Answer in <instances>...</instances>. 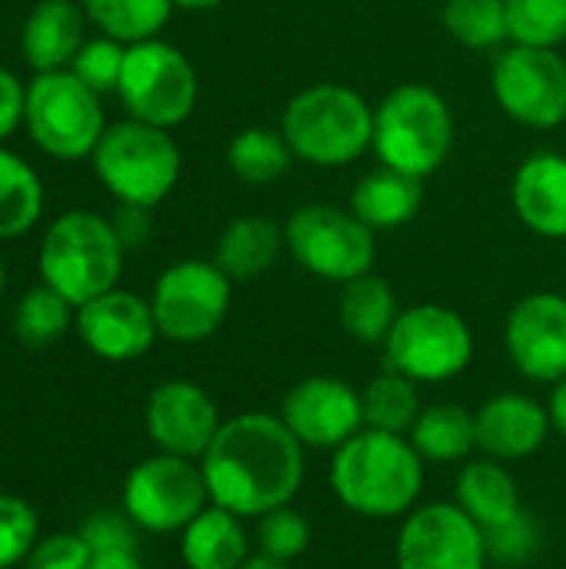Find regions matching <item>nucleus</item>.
I'll use <instances>...</instances> for the list:
<instances>
[{"mask_svg": "<svg viewBox=\"0 0 566 569\" xmlns=\"http://www.w3.org/2000/svg\"><path fill=\"white\" fill-rule=\"evenodd\" d=\"M3 287H7V270H3V257H0V297H3Z\"/></svg>", "mask_w": 566, "mask_h": 569, "instance_id": "nucleus-47", "label": "nucleus"}, {"mask_svg": "<svg viewBox=\"0 0 566 569\" xmlns=\"http://www.w3.org/2000/svg\"><path fill=\"white\" fill-rule=\"evenodd\" d=\"M147 437L160 453L200 460L214 443L224 417L214 397L193 380H163L147 397Z\"/></svg>", "mask_w": 566, "mask_h": 569, "instance_id": "nucleus-16", "label": "nucleus"}, {"mask_svg": "<svg viewBox=\"0 0 566 569\" xmlns=\"http://www.w3.org/2000/svg\"><path fill=\"white\" fill-rule=\"evenodd\" d=\"M494 93L517 123L550 130L566 120V60L554 47L514 43L494 63Z\"/></svg>", "mask_w": 566, "mask_h": 569, "instance_id": "nucleus-13", "label": "nucleus"}, {"mask_svg": "<svg viewBox=\"0 0 566 569\" xmlns=\"http://www.w3.org/2000/svg\"><path fill=\"white\" fill-rule=\"evenodd\" d=\"M40 540L37 510L13 493H0V569H13Z\"/></svg>", "mask_w": 566, "mask_h": 569, "instance_id": "nucleus-38", "label": "nucleus"}, {"mask_svg": "<svg viewBox=\"0 0 566 569\" xmlns=\"http://www.w3.org/2000/svg\"><path fill=\"white\" fill-rule=\"evenodd\" d=\"M220 0H173V7H183V10H210Z\"/></svg>", "mask_w": 566, "mask_h": 569, "instance_id": "nucleus-46", "label": "nucleus"}, {"mask_svg": "<svg viewBox=\"0 0 566 569\" xmlns=\"http://www.w3.org/2000/svg\"><path fill=\"white\" fill-rule=\"evenodd\" d=\"M123 60H127V43L113 40V37H93L83 40V47L77 50V57L70 60V73L77 80H83L93 93H117L120 87V73H123Z\"/></svg>", "mask_w": 566, "mask_h": 569, "instance_id": "nucleus-37", "label": "nucleus"}, {"mask_svg": "<svg viewBox=\"0 0 566 569\" xmlns=\"http://www.w3.org/2000/svg\"><path fill=\"white\" fill-rule=\"evenodd\" d=\"M507 27L517 43L557 47L566 40V0H504Z\"/></svg>", "mask_w": 566, "mask_h": 569, "instance_id": "nucleus-34", "label": "nucleus"}, {"mask_svg": "<svg viewBox=\"0 0 566 569\" xmlns=\"http://www.w3.org/2000/svg\"><path fill=\"white\" fill-rule=\"evenodd\" d=\"M43 213L40 173L0 143V243L17 240L37 227Z\"/></svg>", "mask_w": 566, "mask_h": 569, "instance_id": "nucleus-28", "label": "nucleus"}, {"mask_svg": "<svg viewBox=\"0 0 566 569\" xmlns=\"http://www.w3.org/2000/svg\"><path fill=\"white\" fill-rule=\"evenodd\" d=\"M424 463H460L477 450L474 410L460 403H430L420 410L414 430L407 433Z\"/></svg>", "mask_w": 566, "mask_h": 569, "instance_id": "nucleus-26", "label": "nucleus"}, {"mask_svg": "<svg viewBox=\"0 0 566 569\" xmlns=\"http://www.w3.org/2000/svg\"><path fill=\"white\" fill-rule=\"evenodd\" d=\"M514 207L540 237H566V157L540 150L527 157L514 180Z\"/></svg>", "mask_w": 566, "mask_h": 569, "instance_id": "nucleus-21", "label": "nucleus"}, {"mask_svg": "<svg viewBox=\"0 0 566 569\" xmlns=\"http://www.w3.org/2000/svg\"><path fill=\"white\" fill-rule=\"evenodd\" d=\"M444 27L470 50H490L510 37L504 0H447Z\"/></svg>", "mask_w": 566, "mask_h": 569, "instance_id": "nucleus-33", "label": "nucleus"}, {"mask_svg": "<svg viewBox=\"0 0 566 569\" xmlns=\"http://www.w3.org/2000/svg\"><path fill=\"white\" fill-rule=\"evenodd\" d=\"M337 313H340V327L354 340L370 343V347H384V340L390 337V330L400 317V307H397L394 287L384 277L364 273V277L344 283Z\"/></svg>", "mask_w": 566, "mask_h": 569, "instance_id": "nucleus-27", "label": "nucleus"}, {"mask_svg": "<svg viewBox=\"0 0 566 569\" xmlns=\"http://www.w3.org/2000/svg\"><path fill=\"white\" fill-rule=\"evenodd\" d=\"M90 569H147L140 553H100L93 557Z\"/></svg>", "mask_w": 566, "mask_h": 569, "instance_id": "nucleus-44", "label": "nucleus"}, {"mask_svg": "<svg viewBox=\"0 0 566 569\" xmlns=\"http://www.w3.org/2000/svg\"><path fill=\"white\" fill-rule=\"evenodd\" d=\"M417 387L420 383H414L410 377H404L397 370H384L380 377H374L360 390L364 427L407 437L414 430L420 410H424V400H420V390Z\"/></svg>", "mask_w": 566, "mask_h": 569, "instance_id": "nucleus-29", "label": "nucleus"}, {"mask_svg": "<svg viewBox=\"0 0 566 569\" xmlns=\"http://www.w3.org/2000/svg\"><path fill=\"white\" fill-rule=\"evenodd\" d=\"M93 553L80 540V533H50L37 540L30 557L23 560L27 569H90Z\"/></svg>", "mask_w": 566, "mask_h": 569, "instance_id": "nucleus-40", "label": "nucleus"}, {"mask_svg": "<svg viewBox=\"0 0 566 569\" xmlns=\"http://www.w3.org/2000/svg\"><path fill=\"white\" fill-rule=\"evenodd\" d=\"M80 540L90 547L93 557L100 553H140V527L130 520V513L120 510H93L83 523H80Z\"/></svg>", "mask_w": 566, "mask_h": 569, "instance_id": "nucleus-39", "label": "nucleus"}, {"mask_svg": "<svg viewBox=\"0 0 566 569\" xmlns=\"http://www.w3.org/2000/svg\"><path fill=\"white\" fill-rule=\"evenodd\" d=\"M310 537H314L310 520L294 503H287V507H277V510H270V513H264L257 520V537L254 540H257V553L294 563V560H300L307 553Z\"/></svg>", "mask_w": 566, "mask_h": 569, "instance_id": "nucleus-35", "label": "nucleus"}, {"mask_svg": "<svg viewBox=\"0 0 566 569\" xmlns=\"http://www.w3.org/2000/svg\"><path fill=\"white\" fill-rule=\"evenodd\" d=\"M73 320H77V307L63 300L57 290H50L47 283H40L20 297L13 310V337L27 350H47L67 337Z\"/></svg>", "mask_w": 566, "mask_h": 569, "instance_id": "nucleus-32", "label": "nucleus"}, {"mask_svg": "<svg viewBox=\"0 0 566 569\" xmlns=\"http://www.w3.org/2000/svg\"><path fill=\"white\" fill-rule=\"evenodd\" d=\"M230 277L214 260H180L167 267L150 293V310L163 340H210L230 310Z\"/></svg>", "mask_w": 566, "mask_h": 569, "instance_id": "nucleus-12", "label": "nucleus"}, {"mask_svg": "<svg viewBox=\"0 0 566 569\" xmlns=\"http://www.w3.org/2000/svg\"><path fill=\"white\" fill-rule=\"evenodd\" d=\"M507 353L520 377L554 387L566 377V297L530 293L524 297L504 330Z\"/></svg>", "mask_w": 566, "mask_h": 569, "instance_id": "nucleus-18", "label": "nucleus"}, {"mask_svg": "<svg viewBox=\"0 0 566 569\" xmlns=\"http://www.w3.org/2000/svg\"><path fill=\"white\" fill-rule=\"evenodd\" d=\"M227 163L237 180H244L250 187H264V183L280 180L290 170L294 150L284 133L267 130V127H247L230 140Z\"/></svg>", "mask_w": 566, "mask_h": 569, "instance_id": "nucleus-31", "label": "nucleus"}, {"mask_svg": "<svg viewBox=\"0 0 566 569\" xmlns=\"http://www.w3.org/2000/svg\"><path fill=\"white\" fill-rule=\"evenodd\" d=\"M454 503L480 530H490L524 510L517 477L510 473L507 463H500L494 457H477L460 467L457 487H454Z\"/></svg>", "mask_w": 566, "mask_h": 569, "instance_id": "nucleus-22", "label": "nucleus"}, {"mask_svg": "<svg viewBox=\"0 0 566 569\" xmlns=\"http://www.w3.org/2000/svg\"><path fill=\"white\" fill-rule=\"evenodd\" d=\"M123 253L127 250L120 247L107 217L93 210L60 213L40 240V283L57 290L73 307H83L87 300L117 287Z\"/></svg>", "mask_w": 566, "mask_h": 569, "instance_id": "nucleus-3", "label": "nucleus"}, {"mask_svg": "<svg viewBox=\"0 0 566 569\" xmlns=\"http://www.w3.org/2000/svg\"><path fill=\"white\" fill-rule=\"evenodd\" d=\"M280 133L294 157L314 167H344L374 147V110L350 87L317 83L287 103Z\"/></svg>", "mask_w": 566, "mask_h": 569, "instance_id": "nucleus-4", "label": "nucleus"}, {"mask_svg": "<svg viewBox=\"0 0 566 569\" xmlns=\"http://www.w3.org/2000/svg\"><path fill=\"white\" fill-rule=\"evenodd\" d=\"M287 430L307 447V450H337L354 433L364 430V403L360 390H354L340 377L314 373L297 380L280 403L277 413Z\"/></svg>", "mask_w": 566, "mask_h": 569, "instance_id": "nucleus-15", "label": "nucleus"}, {"mask_svg": "<svg viewBox=\"0 0 566 569\" xmlns=\"http://www.w3.org/2000/svg\"><path fill=\"white\" fill-rule=\"evenodd\" d=\"M477 420V450L500 463L527 460L544 450L554 433L547 403L527 393H494L474 410Z\"/></svg>", "mask_w": 566, "mask_h": 569, "instance_id": "nucleus-19", "label": "nucleus"}, {"mask_svg": "<svg viewBox=\"0 0 566 569\" xmlns=\"http://www.w3.org/2000/svg\"><path fill=\"white\" fill-rule=\"evenodd\" d=\"M454 147V113L447 100L424 87L404 83L374 113V150L384 167L427 177Z\"/></svg>", "mask_w": 566, "mask_h": 569, "instance_id": "nucleus-6", "label": "nucleus"}, {"mask_svg": "<svg viewBox=\"0 0 566 569\" xmlns=\"http://www.w3.org/2000/svg\"><path fill=\"white\" fill-rule=\"evenodd\" d=\"M484 543H487V560L494 567L517 569L527 567L540 553L544 533H540V523L534 520V513L520 510L517 517L484 530Z\"/></svg>", "mask_w": 566, "mask_h": 569, "instance_id": "nucleus-36", "label": "nucleus"}, {"mask_svg": "<svg viewBox=\"0 0 566 569\" xmlns=\"http://www.w3.org/2000/svg\"><path fill=\"white\" fill-rule=\"evenodd\" d=\"M284 247V227H277L267 217H240L220 233L214 263L230 280H254L277 263Z\"/></svg>", "mask_w": 566, "mask_h": 569, "instance_id": "nucleus-25", "label": "nucleus"}, {"mask_svg": "<svg viewBox=\"0 0 566 569\" xmlns=\"http://www.w3.org/2000/svg\"><path fill=\"white\" fill-rule=\"evenodd\" d=\"M547 413H550V427H554V433H560V437L566 440V377L550 387Z\"/></svg>", "mask_w": 566, "mask_h": 569, "instance_id": "nucleus-43", "label": "nucleus"}, {"mask_svg": "<svg viewBox=\"0 0 566 569\" xmlns=\"http://www.w3.org/2000/svg\"><path fill=\"white\" fill-rule=\"evenodd\" d=\"M284 240L307 273L334 283H350L370 273L377 260L374 230L354 210L347 213L327 203L294 210V217L284 227Z\"/></svg>", "mask_w": 566, "mask_h": 569, "instance_id": "nucleus-9", "label": "nucleus"}, {"mask_svg": "<svg viewBox=\"0 0 566 569\" xmlns=\"http://www.w3.org/2000/svg\"><path fill=\"white\" fill-rule=\"evenodd\" d=\"M254 557L244 517L210 503L180 530V560L187 569H240Z\"/></svg>", "mask_w": 566, "mask_h": 569, "instance_id": "nucleus-23", "label": "nucleus"}, {"mask_svg": "<svg viewBox=\"0 0 566 569\" xmlns=\"http://www.w3.org/2000/svg\"><path fill=\"white\" fill-rule=\"evenodd\" d=\"M117 97L133 120L153 127H177L190 117L197 103V70L167 40H143L127 47Z\"/></svg>", "mask_w": 566, "mask_h": 569, "instance_id": "nucleus-10", "label": "nucleus"}, {"mask_svg": "<svg viewBox=\"0 0 566 569\" xmlns=\"http://www.w3.org/2000/svg\"><path fill=\"white\" fill-rule=\"evenodd\" d=\"M23 130L33 147L53 160L93 157L107 130L100 93H93L70 70L33 73V80L27 83Z\"/></svg>", "mask_w": 566, "mask_h": 569, "instance_id": "nucleus-7", "label": "nucleus"}, {"mask_svg": "<svg viewBox=\"0 0 566 569\" xmlns=\"http://www.w3.org/2000/svg\"><path fill=\"white\" fill-rule=\"evenodd\" d=\"M424 203V177L380 167L367 173L350 197V210L370 227V230H394L417 217Z\"/></svg>", "mask_w": 566, "mask_h": 569, "instance_id": "nucleus-24", "label": "nucleus"}, {"mask_svg": "<svg viewBox=\"0 0 566 569\" xmlns=\"http://www.w3.org/2000/svg\"><path fill=\"white\" fill-rule=\"evenodd\" d=\"M387 370L414 383H447L474 360V333L467 320L444 303H417L400 310L390 337L384 340Z\"/></svg>", "mask_w": 566, "mask_h": 569, "instance_id": "nucleus-8", "label": "nucleus"}, {"mask_svg": "<svg viewBox=\"0 0 566 569\" xmlns=\"http://www.w3.org/2000/svg\"><path fill=\"white\" fill-rule=\"evenodd\" d=\"M210 503L260 520L294 503L307 477V447L274 413H237L220 423L214 443L200 457Z\"/></svg>", "mask_w": 566, "mask_h": 569, "instance_id": "nucleus-1", "label": "nucleus"}, {"mask_svg": "<svg viewBox=\"0 0 566 569\" xmlns=\"http://www.w3.org/2000/svg\"><path fill=\"white\" fill-rule=\"evenodd\" d=\"M93 173L117 203L157 207L180 180V147L143 120L110 123L93 150Z\"/></svg>", "mask_w": 566, "mask_h": 569, "instance_id": "nucleus-5", "label": "nucleus"}, {"mask_svg": "<svg viewBox=\"0 0 566 569\" xmlns=\"http://www.w3.org/2000/svg\"><path fill=\"white\" fill-rule=\"evenodd\" d=\"M87 13L77 0H37L20 27V53L33 73L67 70L83 47Z\"/></svg>", "mask_w": 566, "mask_h": 569, "instance_id": "nucleus-20", "label": "nucleus"}, {"mask_svg": "<svg viewBox=\"0 0 566 569\" xmlns=\"http://www.w3.org/2000/svg\"><path fill=\"white\" fill-rule=\"evenodd\" d=\"M120 507L143 533H180L210 507L200 460L157 450L127 473Z\"/></svg>", "mask_w": 566, "mask_h": 569, "instance_id": "nucleus-11", "label": "nucleus"}, {"mask_svg": "<svg viewBox=\"0 0 566 569\" xmlns=\"http://www.w3.org/2000/svg\"><path fill=\"white\" fill-rule=\"evenodd\" d=\"M110 227H113V233H117V240H120L123 250H137L153 233V213H150V207L117 203V210L110 217Z\"/></svg>", "mask_w": 566, "mask_h": 569, "instance_id": "nucleus-42", "label": "nucleus"}, {"mask_svg": "<svg viewBox=\"0 0 566 569\" xmlns=\"http://www.w3.org/2000/svg\"><path fill=\"white\" fill-rule=\"evenodd\" d=\"M427 463L407 437L364 427L330 453V490L357 517L400 520L424 493Z\"/></svg>", "mask_w": 566, "mask_h": 569, "instance_id": "nucleus-2", "label": "nucleus"}, {"mask_svg": "<svg viewBox=\"0 0 566 569\" xmlns=\"http://www.w3.org/2000/svg\"><path fill=\"white\" fill-rule=\"evenodd\" d=\"M397 569H487L484 530L454 503L414 507L397 533Z\"/></svg>", "mask_w": 566, "mask_h": 569, "instance_id": "nucleus-14", "label": "nucleus"}, {"mask_svg": "<svg viewBox=\"0 0 566 569\" xmlns=\"http://www.w3.org/2000/svg\"><path fill=\"white\" fill-rule=\"evenodd\" d=\"M23 113H27V83L0 67V143H7L17 127H23Z\"/></svg>", "mask_w": 566, "mask_h": 569, "instance_id": "nucleus-41", "label": "nucleus"}, {"mask_svg": "<svg viewBox=\"0 0 566 569\" xmlns=\"http://www.w3.org/2000/svg\"><path fill=\"white\" fill-rule=\"evenodd\" d=\"M240 569H294L290 563H284V560H274V557H267V553H254L247 563Z\"/></svg>", "mask_w": 566, "mask_h": 569, "instance_id": "nucleus-45", "label": "nucleus"}, {"mask_svg": "<svg viewBox=\"0 0 566 569\" xmlns=\"http://www.w3.org/2000/svg\"><path fill=\"white\" fill-rule=\"evenodd\" d=\"M80 7L103 37H113L130 47L153 40L163 30L173 0H80Z\"/></svg>", "mask_w": 566, "mask_h": 569, "instance_id": "nucleus-30", "label": "nucleus"}, {"mask_svg": "<svg viewBox=\"0 0 566 569\" xmlns=\"http://www.w3.org/2000/svg\"><path fill=\"white\" fill-rule=\"evenodd\" d=\"M73 330L83 340V347L107 363L140 360L160 337L150 300L120 287L77 307Z\"/></svg>", "mask_w": 566, "mask_h": 569, "instance_id": "nucleus-17", "label": "nucleus"}]
</instances>
